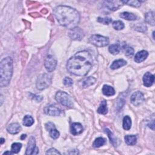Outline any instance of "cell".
<instances>
[{
	"label": "cell",
	"mask_w": 155,
	"mask_h": 155,
	"mask_svg": "<svg viewBox=\"0 0 155 155\" xmlns=\"http://www.w3.org/2000/svg\"><path fill=\"white\" fill-rule=\"evenodd\" d=\"M92 67V58L87 50L80 51L71 57L67 63V71L75 76H86Z\"/></svg>",
	"instance_id": "6da1fadb"
},
{
	"label": "cell",
	"mask_w": 155,
	"mask_h": 155,
	"mask_svg": "<svg viewBox=\"0 0 155 155\" xmlns=\"http://www.w3.org/2000/svg\"><path fill=\"white\" fill-rule=\"evenodd\" d=\"M59 24L69 29L76 27L80 21V15L75 9L66 6H59L53 11Z\"/></svg>",
	"instance_id": "7a4b0ae2"
},
{
	"label": "cell",
	"mask_w": 155,
	"mask_h": 155,
	"mask_svg": "<svg viewBox=\"0 0 155 155\" xmlns=\"http://www.w3.org/2000/svg\"><path fill=\"white\" fill-rule=\"evenodd\" d=\"M0 87L8 86L13 75V60L11 57H6L2 60L0 64Z\"/></svg>",
	"instance_id": "3957f363"
},
{
	"label": "cell",
	"mask_w": 155,
	"mask_h": 155,
	"mask_svg": "<svg viewBox=\"0 0 155 155\" xmlns=\"http://www.w3.org/2000/svg\"><path fill=\"white\" fill-rule=\"evenodd\" d=\"M55 99L59 103L64 106L70 108L73 106V102L71 96L66 92L62 91L58 92L55 95Z\"/></svg>",
	"instance_id": "277c9868"
},
{
	"label": "cell",
	"mask_w": 155,
	"mask_h": 155,
	"mask_svg": "<svg viewBox=\"0 0 155 155\" xmlns=\"http://www.w3.org/2000/svg\"><path fill=\"white\" fill-rule=\"evenodd\" d=\"M52 83V76L48 73L40 75L37 81V88L40 90H43L47 87Z\"/></svg>",
	"instance_id": "5b68a950"
},
{
	"label": "cell",
	"mask_w": 155,
	"mask_h": 155,
	"mask_svg": "<svg viewBox=\"0 0 155 155\" xmlns=\"http://www.w3.org/2000/svg\"><path fill=\"white\" fill-rule=\"evenodd\" d=\"M89 43L96 47H105L109 44V39L100 35H93L89 38Z\"/></svg>",
	"instance_id": "8992f818"
},
{
	"label": "cell",
	"mask_w": 155,
	"mask_h": 155,
	"mask_svg": "<svg viewBox=\"0 0 155 155\" xmlns=\"http://www.w3.org/2000/svg\"><path fill=\"white\" fill-rule=\"evenodd\" d=\"M57 65V60L53 55H48L44 61V66L49 72H53Z\"/></svg>",
	"instance_id": "52a82bcc"
},
{
	"label": "cell",
	"mask_w": 155,
	"mask_h": 155,
	"mask_svg": "<svg viewBox=\"0 0 155 155\" xmlns=\"http://www.w3.org/2000/svg\"><path fill=\"white\" fill-rule=\"evenodd\" d=\"M145 98L142 93L139 91L134 92L130 98V101L134 106H138L143 103Z\"/></svg>",
	"instance_id": "ba28073f"
},
{
	"label": "cell",
	"mask_w": 155,
	"mask_h": 155,
	"mask_svg": "<svg viewBox=\"0 0 155 155\" xmlns=\"http://www.w3.org/2000/svg\"><path fill=\"white\" fill-rule=\"evenodd\" d=\"M69 36L73 40H81L84 37V33L82 30L76 27L70 30Z\"/></svg>",
	"instance_id": "9c48e42d"
},
{
	"label": "cell",
	"mask_w": 155,
	"mask_h": 155,
	"mask_svg": "<svg viewBox=\"0 0 155 155\" xmlns=\"http://www.w3.org/2000/svg\"><path fill=\"white\" fill-rule=\"evenodd\" d=\"M38 153V148L36 147V142L34 137L31 136L27 147L26 154H37Z\"/></svg>",
	"instance_id": "30bf717a"
},
{
	"label": "cell",
	"mask_w": 155,
	"mask_h": 155,
	"mask_svg": "<svg viewBox=\"0 0 155 155\" xmlns=\"http://www.w3.org/2000/svg\"><path fill=\"white\" fill-rule=\"evenodd\" d=\"M123 4L122 1H107L104 2V5L110 11H115L119 9Z\"/></svg>",
	"instance_id": "8fae6325"
},
{
	"label": "cell",
	"mask_w": 155,
	"mask_h": 155,
	"mask_svg": "<svg viewBox=\"0 0 155 155\" xmlns=\"http://www.w3.org/2000/svg\"><path fill=\"white\" fill-rule=\"evenodd\" d=\"M46 128L47 130L49 131V134L50 137L53 139H57L60 136V132L56 128L55 124L51 122H47L46 124Z\"/></svg>",
	"instance_id": "7c38bea8"
},
{
	"label": "cell",
	"mask_w": 155,
	"mask_h": 155,
	"mask_svg": "<svg viewBox=\"0 0 155 155\" xmlns=\"http://www.w3.org/2000/svg\"><path fill=\"white\" fill-rule=\"evenodd\" d=\"M44 111L46 115L52 116H58L61 114L60 109L53 105L46 107L44 109Z\"/></svg>",
	"instance_id": "4fadbf2b"
},
{
	"label": "cell",
	"mask_w": 155,
	"mask_h": 155,
	"mask_svg": "<svg viewBox=\"0 0 155 155\" xmlns=\"http://www.w3.org/2000/svg\"><path fill=\"white\" fill-rule=\"evenodd\" d=\"M154 81V76L150 72H147L143 76L144 85L145 87H149L151 86Z\"/></svg>",
	"instance_id": "5bb4252c"
},
{
	"label": "cell",
	"mask_w": 155,
	"mask_h": 155,
	"mask_svg": "<svg viewBox=\"0 0 155 155\" xmlns=\"http://www.w3.org/2000/svg\"><path fill=\"white\" fill-rule=\"evenodd\" d=\"M71 133L73 135H78L82 133L83 127L81 124L79 122H74L71 126Z\"/></svg>",
	"instance_id": "9a60e30c"
},
{
	"label": "cell",
	"mask_w": 155,
	"mask_h": 155,
	"mask_svg": "<svg viewBox=\"0 0 155 155\" xmlns=\"http://www.w3.org/2000/svg\"><path fill=\"white\" fill-rule=\"evenodd\" d=\"M7 130L9 133L15 134L21 131V127L18 123H12L8 125V127H7Z\"/></svg>",
	"instance_id": "2e32d148"
},
{
	"label": "cell",
	"mask_w": 155,
	"mask_h": 155,
	"mask_svg": "<svg viewBox=\"0 0 155 155\" xmlns=\"http://www.w3.org/2000/svg\"><path fill=\"white\" fill-rule=\"evenodd\" d=\"M148 56V53L145 50H142L137 52L134 57V61L137 63L143 62Z\"/></svg>",
	"instance_id": "e0dca14e"
},
{
	"label": "cell",
	"mask_w": 155,
	"mask_h": 155,
	"mask_svg": "<svg viewBox=\"0 0 155 155\" xmlns=\"http://www.w3.org/2000/svg\"><path fill=\"white\" fill-rule=\"evenodd\" d=\"M96 78L92 76H89L87 78H84L81 82L82 86L83 88H87L89 87L92 85H93L96 82Z\"/></svg>",
	"instance_id": "ac0fdd59"
},
{
	"label": "cell",
	"mask_w": 155,
	"mask_h": 155,
	"mask_svg": "<svg viewBox=\"0 0 155 155\" xmlns=\"http://www.w3.org/2000/svg\"><path fill=\"white\" fill-rule=\"evenodd\" d=\"M127 61L123 59H119L115 60L113 62L111 65L110 66V68L113 70H116L119 69L121 67H123L127 64Z\"/></svg>",
	"instance_id": "d6986e66"
},
{
	"label": "cell",
	"mask_w": 155,
	"mask_h": 155,
	"mask_svg": "<svg viewBox=\"0 0 155 155\" xmlns=\"http://www.w3.org/2000/svg\"><path fill=\"white\" fill-rule=\"evenodd\" d=\"M102 93L107 96H111L115 94V90L111 86L104 85L102 89Z\"/></svg>",
	"instance_id": "ffe728a7"
},
{
	"label": "cell",
	"mask_w": 155,
	"mask_h": 155,
	"mask_svg": "<svg viewBox=\"0 0 155 155\" xmlns=\"http://www.w3.org/2000/svg\"><path fill=\"white\" fill-rule=\"evenodd\" d=\"M145 21L147 23L151 25L154 26V12L150 11L148 12L145 14Z\"/></svg>",
	"instance_id": "44dd1931"
},
{
	"label": "cell",
	"mask_w": 155,
	"mask_h": 155,
	"mask_svg": "<svg viewBox=\"0 0 155 155\" xmlns=\"http://www.w3.org/2000/svg\"><path fill=\"white\" fill-rule=\"evenodd\" d=\"M124 139L128 145H134L137 142V137L135 135H126Z\"/></svg>",
	"instance_id": "7402d4cb"
},
{
	"label": "cell",
	"mask_w": 155,
	"mask_h": 155,
	"mask_svg": "<svg viewBox=\"0 0 155 155\" xmlns=\"http://www.w3.org/2000/svg\"><path fill=\"white\" fill-rule=\"evenodd\" d=\"M119 17L122 19L128 20V21H134L136 20V17L133 14L129 13L127 12H124L121 13Z\"/></svg>",
	"instance_id": "603a6c76"
},
{
	"label": "cell",
	"mask_w": 155,
	"mask_h": 155,
	"mask_svg": "<svg viewBox=\"0 0 155 155\" xmlns=\"http://www.w3.org/2000/svg\"><path fill=\"white\" fill-rule=\"evenodd\" d=\"M97 111L99 113L102 114V115H105L107 113L108 108H107V104L106 101L104 100V101H101Z\"/></svg>",
	"instance_id": "cb8c5ba5"
},
{
	"label": "cell",
	"mask_w": 155,
	"mask_h": 155,
	"mask_svg": "<svg viewBox=\"0 0 155 155\" xmlns=\"http://www.w3.org/2000/svg\"><path fill=\"white\" fill-rule=\"evenodd\" d=\"M105 132L107 134L110 140V142L111 143L115 146V147H116L118 145V140H117V138H116V137L113 135V133L108 128H105Z\"/></svg>",
	"instance_id": "d4e9b609"
},
{
	"label": "cell",
	"mask_w": 155,
	"mask_h": 155,
	"mask_svg": "<svg viewBox=\"0 0 155 155\" xmlns=\"http://www.w3.org/2000/svg\"><path fill=\"white\" fill-rule=\"evenodd\" d=\"M123 128L125 130H129L131 127V119L128 116H125L123 119Z\"/></svg>",
	"instance_id": "484cf974"
},
{
	"label": "cell",
	"mask_w": 155,
	"mask_h": 155,
	"mask_svg": "<svg viewBox=\"0 0 155 155\" xmlns=\"http://www.w3.org/2000/svg\"><path fill=\"white\" fill-rule=\"evenodd\" d=\"M108 50L110 53L113 55H118L120 52V46L118 44H114L110 46L108 48Z\"/></svg>",
	"instance_id": "4316f807"
},
{
	"label": "cell",
	"mask_w": 155,
	"mask_h": 155,
	"mask_svg": "<svg viewBox=\"0 0 155 155\" xmlns=\"http://www.w3.org/2000/svg\"><path fill=\"white\" fill-rule=\"evenodd\" d=\"M106 142V140L105 139L102 137H98L97 139H95V140L93 142V146L95 148H99L101 146L104 145Z\"/></svg>",
	"instance_id": "83f0119b"
},
{
	"label": "cell",
	"mask_w": 155,
	"mask_h": 155,
	"mask_svg": "<svg viewBox=\"0 0 155 155\" xmlns=\"http://www.w3.org/2000/svg\"><path fill=\"white\" fill-rule=\"evenodd\" d=\"M133 28L135 30L137 31L138 32H144L145 31H147V26L144 23H137V24H133Z\"/></svg>",
	"instance_id": "f1b7e54d"
},
{
	"label": "cell",
	"mask_w": 155,
	"mask_h": 155,
	"mask_svg": "<svg viewBox=\"0 0 155 155\" xmlns=\"http://www.w3.org/2000/svg\"><path fill=\"white\" fill-rule=\"evenodd\" d=\"M122 48H123L124 52L125 53V55L127 57H131L134 55V49L131 47L125 44L123 46Z\"/></svg>",
	"instance_id": "f546056e"
},
{
	"label": "cell",
	"mask_w": 155,
	"mask_h": 155,
	"mask_svg": "<svg viewBox=\"0 0 155 155\" xmlns=\"http://www.w3.org/2000/svg\"><path fill=\"white\" fill-rule=\"evenodd\" d=\"M34 123V119L31 116L27 115L23 119V125L26 127L32 126Z\"/></svg>",
	"instance_id": "4dcf8cb0"
},
{
	"label": "cell",
	"mask_w": 155,
	"mask_h": 155,
	"mask_svg": "<svg viewBox=\"0 0 155 155\" xmlns=\"http://www.w3.org/2000/svg\"><path fill=\"white\" fill-rule=\"evenodd\" d=\"M125 26L122 21H115L113 23V27L116 31H121L124 28Z\"/></svg>",
	"instance_id": "1f68e13d"
},
{
	"label": "cell",
	"mask_w": 155,
	"mask_h": 155,
	"mask_svg": "<svg viewBox=\"0 0 155 155\" xmlns=\"http://www.w3.org/2000/svg\"><path fill=\"white\" fill-rule=\"evenodd\" d=\"M123 3L128 5V6L138 8L140 6V2L137 1V0H131V1H122Z\"/></svg>",
	"instance_id": "d6a6232c"
},
{
	"label": "cell",
	"mask_w": 155,
	"mask_h": 155,
	"mask_svg": "<svg viewBox=\"0 0 155 155\" xmlns=\"http://www.w3.org/2000/svg\"><path fill=\"white\" fill-rule=\"evenodd\" d=\"M22 147V144L21 143H19V142H15V143H14L12 145V148H11V151L14 153H18L21 148Z\"/></svg>",
	"instance_id": "836d02e7"
},
{
	"label": "cell",
	"mask_w": 155,
	"mask_h": 155,
	"mask_svg": "<svg viewBox=\"0 0 155 155\" xmlns=\"http://www.w3.org/2000/svg\"><path fill=\"white\" fill-rule=\"evenodd\" d=\"M97 21H98V22L102 23L104 25H108L110 23H111L112 19L109 17H104V18L99 17V18H98Z\"/></svg>",
	"instance_id": "e575fe53"
},
{
	"label": "cell",
	"mask_w": 155,
	"mask_h": 155,
	"mask_svg": "<svg viewBox=\"0 0 155 155\" xmlns=\"http://www.w3.org/2000/svg\"><path fill=\"white\" fill-rule=\"evenodd\" d=\"M64 84L66 86H71L72 85H73V80L69 78V77H66L64 79Z\"/></svg>",
	"instance_id": "d590c367"
},
{
	"label": "cell",
	"mask_w": 155,
	"mask_h": 155,
	"mask_svg": "<svg viewBox=\"0 0 155 155\" xmlns=\"http://www.w3.org/2000/svg\"><path fill=\"white\" fill-rule=\"evenodd\" d=\"M47 154H61V153L55 148H50L46 152Z\"/></svg>",
	"instance_id": "8d00e7d4"
},
{
	"label": "cell",
	"mask_w": 155,
	"mask_h": 155,
	"mask_svg": "<svg viewBox=\"0 0 155 155\" xmlns=\"http://www.w3.org/2000/svg\"><path fill=\"white\" fill-rule=\"evenodd\" d=\"M31 97L35 99V101H37V102H41L43 100V98L41 96H38V95H32L31 94Z\"/></svg>",
	"instance_id": "74e56055"
},
{
	"label": "cell",
	"mask_w": 155,
	"mask_h": 155,
	"mask_svg": "<svg viewBox=\"0 0 155 155\" xmlns=\"http://www.w3.org/2000/svg\"><path fill=\"white\" fill-rule=\"evenodd\" d=\"M26 137H27V135H26V134H23V135L21 136V139L22 140H23V139H24Z\"/></svg>",
	"instance_id": "f35d334b"
},
{
	"label": "cell",
	"mask_w": 155,
	"mask_h": 155,
	"mask_svg": "<svg viewBox=\"0 0 155 155\" xmlns=\"http://www.w3.org/2000/svg\"><path fill=\"white\" fill-rule=\"evenodd\" d=\"M13 154V153L11 151H6V152H5L4 153V154Z\"/></svg>",
	"instance_id": "ab89813d"
},
{
	"label": "cell",
	"mask_w": 155,
	"mask_h": 155,
	"mask_svg": "<svg viewBox=\"0 0 155 155\" xmlns=\"http://www.w3.org/2000/svg\"><path fill=\"white\" fill-rule=\"evenodd\" d=\"M5 142V139L2 137V138H1V144L2 145V144H3Z\"/></svg>",
	"instance_id": "60d3db41"
}]
</instances>
